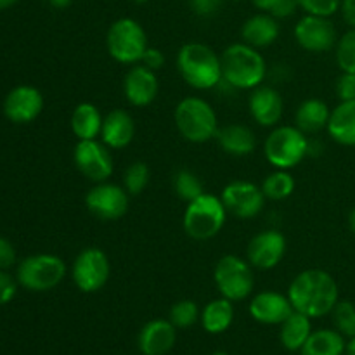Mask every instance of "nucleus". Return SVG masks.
I'll return each mask as SVG.
<instances>
[{
	"mask_svg": "<svg viewBox=\"0 0 355 355\" xmlns=\"http://www.w3.org/2000/svg\"><path fill=\"white\" fill-rule=\"evenodd\" d=\"M342 16L350 28H355V0H342Z\"/></svg>",
	"mask_w": 355,
	"mask_h": 355,
	"instance_id": "obj_42",
	"label": "nucleus"
},
{
	"mask_svg": "<svg viewBox=\"0 0 355 355\" xmlns=\"http://www.w3.org/2000/svg\"><path fill=\"white\" fill-rule=\"evenodd\" d=\"M331 110L328 104L321 99H307L298 106L295 113V127L300 128L304 134H315V132L328 128Z\"/></svg>",
	"mask_w": 355,
	"mask_h": 355,
	"instance_id": "obj_26",
	"label": "nucleus"
},
{
	"mask_svg": "<svg viewBox=\"0 0 355 355\" xmlns=\"http://www.w3.org/2000/svg\"><path fill=\"white\" fill-rule=\"evenodd\" d=\"M295 40L304 51L314 54L331 51L338 42L335 24L329 21V17L312 16V14H305L295 24Z\"/></svg>",
	"mask_w": 355,
	"mask_h": 355,
	"instance_id": "obj_14",
	"label": "nucleus"
},
{
	"mask_svg": "<svg viewBox=\"0 0 355 355\" xmlns=\"http://www.w3.org/2000/svg\"><path fill=\"white\" fill-rule=\"evenodd\" d=\"M335 329L345 338L355 336V305L350 300H338L331 311Z\"/></svg>",
	"mask_w": 355,
	"mask_h": 355,
	"instance_id": "obj_33",
	"label": "nucleus"
},
{
	"mask_svg": "<svg viewBox=\"0 0 355 355\" xmlns=\"http://www.w3.org/2000/svg\"><path fill=\"white\" fill-rule=\"evenodd\" d=\"M47 2H49V6H51V7L61 10V9H66V7L71 6L73 0H47Z\"/></svg>",
	"mask_w": 355,
	"mask_h": 355,
	"instance_id": "obj_44",
	"label": "nucleus"
},
{
	"mask_svg": "<svg viewBox=\"0 0 355 355\" xmlns=\"http://www.w3.org/2000/svg\"><path fill=\"white\" fill-rule=\"evenodd\" d=\"M328 132L342 146H355V101H340L331 111Z\"/></svg>",
	"mask_w": 355,
	"mask_h": 355,
	"instance_id": "obj_24",
	"label": "nucleus"
},
{
	"mask_svg": "<svg viewBox=\"0 0 355 355\" xmlns=\"http://www.w3.org/2000/svg\"><path fill=\"white\" fill-rule=\"evenodd\" d=\"M214 281L218 293L231 302L246 300L255 284L250 262L236 255H225L218 260L214 270Z\"/></svg>",
	"mask_w": 355,
	"mask_h": 355,
	"instance_id": "obj_9",
	"label": "nucleus"
},
{
	"mask_svg": "<svg viewBox=\"0 0 355 355\" xmlns=\"http://www.w3.org/2000/svg\"><path fill=\"white\" fill-rule=\"evenodd\" d=\"M336 96L340 101H355V73H343L336 82Z\"/></svg>",
	"mask_w": 355,
	"mask_h": 355,
	"instance_id": "obj_38",
	"label": "nucleus"
},
{
	"mask_svg": "<svg viewBox=\"0 0 355 355\" xmlns=\"http://www.w3.org/2000/svg\"><path fill=\"white\" fill-rule=\"evenodd\" d=\"M345 355H355V336H354V338H350V342L347 343Z\"/></svg>",
	"mask_w": 355,
	"mask_h": 355,
	"instance_id": "obj_46",
	"label": "nucleus"
},
{
	"mask_svg": "<svg viewBox=\"0 0 355 355\" xmlns=\"http://www.w3.org/2000/svg\"><path fill=\"white\" fill-rule=\"evenodd\" d=\"M17 2H19V0H0V10L9 9V7L16 6Z\"/></svg>",
	"mask_w": 355,
	"mask_h": 355,
	"instance_id": "obj_45",
	"label": "nucleus"
},
{
	"mask_svg": "<svg viewBox=\"0 0 355 355\" xmlns=\"http://www.w3.org/2000/svg\"><path fill=\"white\" fill-rule=\"evenodd\" d=\"M111 276V263L106 253L97 246H89L76 255L71 267V279L82 293L103 290Z\"/></svg>",
	"mask_w": 355,
	"mask_h": 355,
	"instance_id": "obj_10",
	"label": "nucleus"
},
{
	"mask_svg": "<svg viewBox=\"0 0 355 355\" xmlns=\"http://www.w3.org/2000/svg\"><path fill=\"white\" fill-rule=\"evenodd\" d=\"M288 243L286 238L279 231H263L253 236L246 248L250 266L260 270H270L279 266L281 260L286 255Z\"/></svg>",
	"mask_w": 355,
	"mask_h": 355,
	"instance_id": "obj_16",
	"label": "nucleus"
},
{
	"mask_svg": "<svg viewBox=\"0 0 355 355\" xmlns=\"http://www.w3.org/2000/svg\"><path fill=\"white\" fill-rule=\"evenodd\" d=\"M66 263L61 257L51 253L30 255L19 262L16 269V279L24 290L44 293L54 290L66 277Z\"/></svg>",
	"mask_w": 355,
	"mask_h": 355,
	"instance_id": "obj_6",
	"label": "nucleus"
},
{
	"mask_svg": "<svg viewBox=\"0 0 355 355\" xmlns=\"http://www.w3.org/2000/svg\"><path fill=\"white\" fill-rule=\"evenodd\" d=\"M215 139H217L222 151L232 156L252 155L257 148L255 134H253L252 128H248L246 125L232 123L220 127L217 130Z\"/></svg>",
	"mask_w": 355,
	"mask_h": 355,
	"instance_id": "obj_23",
	"label": "nucleus"
},
{
	"mask_svg": "<svg viewBox=\"0 0 355 355\" xmlns=\"http://www.w3.org/2000/svg\"><path fill=\"white\" fill-rule=\"evenodd\" d=\"M293 311L288 295L277 291H262L250 302V315L257 322L266 326L281 324L293 314Z\"/></svg>",
	"mask_w": 355,
	"mask_h": 355,
	"instance_id": "obj_18",
	"label": "nucleus"
},
{
	"mask_svg": "<svg viewBox=\"0 0 355 355\" xmlns=\"http://www.w3.org/2000/svg\"><path fill=\"white\" fill-rule=\"evenodd\" d=\"M128 196L125 187L111 182H97L85 196V207L96 218L113 222L123 217L128 210Z\"/></svg>",
	"mask_w": 355,
	"mask_h": 355,
	"instance_id": "obj_11",
	"label": "nucleus"
},
{
	"mask_svg": "<svg viewBox=\"0 0 355 355\" xmlns=\"http://www.w3.org/2000/svg\"><path fill=\"white\" fill-rule=\"evenodd\" d=\"M173 120L179 134L194 144L207 142L217 135V113L211 104L201 97H186L180 101L173 113Z\"/></svg>",
	"mask_w": 355,
	"mask_h": 355,
	"instance_id": "obj_4",
	"label": "nucleus"
},
{
	"mask_svg": "<svg viewBox=\"0 0 355 355\" xmlns=\"http://www.w3.org/2000/svg\"><path fill=\"white\" fill-rule=\"evenodd\" d=\"M309 142L307 134L298 127L281 125L267 135L263 153L274 168L291 170L309 155Z\"/></svg>",
	"mask_w": 355,
	"mask_h": 355,
	"instance_id": "obj_7",
	"label": "nucleus"
},
{
	"mask_svg": "<svg viewBox=\"0 0 355 355\" xmlns=\"http://www.w3.org/2000/svg\"><path fill=\"white\" fill-rule=\"evenodd\" d=\"M252 2H253V6L260 10V12L272 14V10L276 9V6L279 0H252Z\"/></svg>",
	"mask_w": 355,
	"mask_h": 355,
	"instance_id": "obj_43",
	"label": "nucleus"
},
{
	"mask_svg": "<svg viewBox=\"0 0 355 355\" xmlns=\"http://www.w3.org/2000/svg\"><path fill=\"white\" fill-rule=\"evenodd\" d=\"M349 227H350V232L355 236V208L349 214Z\"/></svg>",
	"mask_w": 355,
	"mask_h": 355,
	"instance_id": "obj_47",
	"label": "nucleus"
},
{
	"mask_svg": "<svg viewBox=\"0 0 355 355\" xmlns=\"http://www.w3.org/2000/svg\"><path fill=\"white\" fill-rule=\"evenodd\" d=\"M151 179V170L144 162H134L123 175V187L130 196H137L148 187Z\"/></svg>",
	"mask_w": 355,
	"mask_h": 355,
	"instance_id": "obj_32",
	"label": "nucleus"
},
{
	"mask_svg": "<svg viewBox=\"0 0 355 355\" xmlns=\"http://www.w3.org/2000/svg\"><path fill=\"white\" fill-rule=\"evenodd\" d=\"M220 200L224 203L227 214L234 215L241 220L255 218L266 205V196L262 193V187L248 180H232L224 187L220 194Z\"/></svg>",
	"mask_w": 355,
	"mask_h": 355,
	"instance_id": "obj_12",
	"label": "nucleus"
},
{
	"mask_svg": "<svg viewBox=\"0 0 355 355\" xmlns=\"http://www.w3.org/2000/svg\"><path fill=\"white\" fill-rule=\"evenodd\" d=\"M177 342V328L165 319H153L142 326L137 347L142 355H166Z\"/></svg>",
	"mask_w": 355,
	"mask_h": 355,
	"instance_id": "obj_19",
	"label": "nucleus"
},
{
	"mask_svg": "<svg viewBox=\"0 0 355 355\" xmlns=\"http://www.w3.org/2000/svg\"><path fill=\"white\" fill-rule=\"evenodd\" d=\"M298 6L305 10V14L329 17L338 12L342 0H298Z\"/></svg>",
	"mask_w": 355,
	"mask_h": 355,
	"instance_id": "obj_36",
	"label": "nucleus"
},
{
	"mask_svg": "<svg viewBox=\"0 0 355 355\" xmlns=\"http://www.w3.org/2000/svg\"><path fill=\"white\" fill-rule=\"evenodd\" d=\"M336 62L343 73H355V28L336 42Z\"/></svg>",
	"mask_w": 355,
	"mask_h": 355,
	"instance_id": "obj_35",
	"label": "nucleus"
},
{
	"mask_svg": "<svg viewBox=\"0 0 355 355\" xmlns=\"http://www.w3.org/2000/svg\"><path fill=\"white\" fill-rule=\"evenodd\" d=\"M191 9L194 10V14L201 17L214 16L218 9L222 7L224 0H189Z\"/></svg>",
	"mask_w": 355,
	"mask_h": 355,
	"instance_id": "obj_39",
	"label": "nucleus"
},
{
	"mask_svg": "<svg viewBox=\"0 0 355 355\" xmlns=\"http://www.w3.org/2000/svg\"><path fill=\"white\" fill-rule=\"evenodd\" d=\"M173 191L186 203L196 200L198 196H201L205 193L201 180L191 170H179L173 175Z\"/></svg>",
	"mask_w": 355,
	"mask_h": 355,
	"instance_id": "obj_31",
	"label": "nucleus"
},
{
	"mask_svg": "<svg viewBox=\"0 0 355 355\" xmlns=\"http://www.w3.org/2000/svg\"><path fill=\"white\" fill-rule=\"evenodd\" d=\"M132 2H135V3H146V2H149V0H132Z\"/></svg>",
	"mask_w": 355,
	"mask_h": 355,
	"instance_id": "obj_49",
	"label": "nucleus"
},
{
	"mask_svg": "<svg viewBox=\"0 0 355 355\" xmlns=\"http://www.w3.org/2000/svg\"><path fill=\"white\" fill-rule=\"evenodd\" d=\"M103 118L92 103H80L71 114V130L78 141H90L101 135Z\"/></svg>",
	"mask_w": 355,
	"mask_h": 355,
	"instance_id": "obj_28",
	"label": "nucleus"
},
{
	"mask_svg": "<svg viewBox=\"0 0 355 355\" xmlns=\"http://www.w3.org/2000/svg\"><path fill=\"white\" fill-rule=\"evenodd\" d=\"M227 218V210L218 196L203 193L189 201L184 211V231L196 241H207L222 231Z\"/></svg>",
	"mask_w": 355,
	"mask_h": 355,
	"instance_id": "obj_5",
	"label": "nucleus"
},
{
	"mask_svg": "<svg viewBox=\"0 0 355 355\" xmlns=\"http://www.w3.org/2000/svg\"><path fill=\"white\" fill-rule=\"evenodd\" d=\"M222 82L239 90H253L262 85L267 64L259 49L238 42L231 44L220 55Z\"/></svg>",
	"mask_w": 355,
	"mask_h": 355,
	"instance_id": "obj_2",
	"label": "nucleus"
},
{
	"mask_svg": "<svg viewBox=\"0 0 355 355\" xmlns=\"http://www.w3.org/2000/svg\"><path fill=\"white\" fill-rule=\"evenodd\" d=\"M232 304L234 302L220 297L205 305L200 315L201 326H203L205 331L210 333V335H220V333L227 331L231 328L232 321H234V305Z\"/></svg>",
	"mask_w": 355,
	"mask_h": 355,
	"instance_id": "obj_25",
	"label": "nucleus"
},
{
	"mask_svg": "<svg viewBox=\"0 0 355 355\" xmlns=\"http://www.w3.org/2000/svg\"><path fill=\"white\" fill-rule=\"evenodd\" d=\"M288 298L297 312L311 319L331 314L340 300L335 277L322 269H307L298 274L288 288Z\"/></svg>",
	"mask_w": 355,
	"mask_h": 355,
	"instance_id": "obj_1",
	"label": "nucleus"
},
{
	"mask_svg": "<svg viewBox=\"0 0 355 355\" xmlns=\"http://www.w3.org/2000/svg\"><path fill=\"white\" fill-rule=\"evenodd\" d=\"M135 121L125 110H113L103 118L101 139L110 149H123L134 141Z\"/></svg>",
	"mask_w": 355,
	"mask_h": 355,
	"instance_id": "obj_21",
	"label": "nucleus"
},
{
	"mask_svg": "<svg viewBox=\"0 0 355 355\" xmlns=\"http://www.w3.org/2000/svg\"><path fill=\"white\" fill-rule=\"evenodd\" d=\"M345 336L336 329H318L312 331L300 355H345Z\"/></svg>",
	"mask_w": 355,
	"mask_h": 355,
	"instance_id": "obj_29",
	"label": "nucleus"
},
{
	"mask_svg": "<svg viewBox=\"0 0 355 355\" xmlns=\"http://www.w3.org/2000/svg\"><path fill=\"white\" fill-rule=\"evenodd\" d=\"M159 90L156 71L144 64H134L123 78V94L135 107H146L156 99Z\"/></svg>",
	"mask_w": 355,
	"mask_h": 355,
	"instance_id": "obj_17",
	"label": "nucleus"
},
{
	"mask_svg": "<svg viewBox=\"0 0 355 355\" xmlns=\"http://www.w3.org/2000/svg\"><path fill=\"white\" fill-rule=\"evenodd\" d=\"M234 2H241V0H234Z\"/></svg>",
	"mask_w": 355,
	"mask_h": 355,
	"instance_id": "obj_50",
	"label": "nucleus"
},
{
	"mask_svg": "<svg viewBox=\"0 0 355 355\" xmlns=\"http://www.w3.org/2000/svg\"><path fill=\"white\" fill-rule=\"evenodd\" d=\"M17 279L10 276L7 270L0 269V305H6L12 302L17 293Z\"/></svg>",
	"mask_w": 355,
	"mask_h": 355,
	"instance_id": "obj_37",
	"label": "nucleus"
},
{
	"mask_svg": "<svg viewBox=\"0 0 355 355\" xmlns=\"http://www.w3.org/2000/svg\"><path fill=\"white\" fill-rule=\"evenodd\" d=\"M106 47L111 58L120 64H139L149 47L148 35L139 21L120 17L107 30Z\"/></svg>",
	"mask_w": 355,
	"mask_h": 355,
	"instance_id": "obj_8",
	"label": "nucleus"
},
{
	"mask_svg": "<svg viewBox=\"0 0 355 355\" xmlns=\"http://www.w3.org/2000/svg\"><path fill=\"white\" fill-rule=\"evenodd\" d=\"M279 37V23L274 16L267 12H259L248 17L241 26V38L245 44L255 49H263L272 45Z\"/></svg>",
	"mask_w": 355,
	"mask_h": 355,
	"instance_id": "obj_22",
	"label": "nucleus"
},
{
	"mask_svg": "<svg viewBox=\"0 0 355 355\" xmlns=\"http://www.w3.org/2000/svg\"><path fill=\"white\" fill-rule=\"evenodd\" d=\"M177 69L187 85L196 90L215 89L222 82L220 55L200 42H189L180 47Z\"/></svg>",
	"mask_w": 355,
	"mask_h": 355,
	"instance_id": "obj_3",
	"label": "nucleus"
},
{
	"mask_svg": "<svg viewBox=\"0 0 355 355\" xmlns=\"http://www.w3.org/2000/svg\"><path fill=\"white\" fill-rule=\"evenodd\" d=\"M211 355H231V354H227V352H224V350H217V352H214Z\"/></svg>",
	"mask_w": 355,
	"mask_h": 355,
	"instance_id": "obj_48",
	"label": "nucleus"
},
{
	"mask_svg": "<svg viewBox=\"0 0 355 355\" xmlns=\"http://www.w3.org/2000/svg\"><path fill=\"white\" fill-rule=\"evenodd\" d=\"M141 64H144L146 68L153 69V71H158V69H162L163 64H165V55H163V52L159 51V49L148 47V51H146L144 55H142Z\"/></svg>",
	"mask_w": 355,
	"mask_h": 355,
	"instance_id": "obj_41",
	"label": "nucleus"
},
{
	"mask_svg": "<svg viewBox=\"0 0 355 355\" xmlns=\"http://www.w3.org/2000/svg\"><path fill=\"white\" fill-rule=\"evenodd\" d=\"M44 110V96L37 87L17 85L3 99V114L17 125L31 123Z\"/></svg>",
	"mask_w": 355,
	"mask_h": 355,
	"instance_id": "obj_15",
	"label": "nucleus"
},
{
	"mask_svg": "<svg viewBox=\"0 0 355 355\" xmlns=\"http://www.w3.org/2000/svg\"><path fill=\"white\" fill-rule=\"evenodd\" d=\"M279 326L281 345L290 350V352H300V349L305 345V342H307L312 333L311 318L302 314V312L293 311V314L286 321L281 322Z\"/></svg>",
	"mask_w": 355,
	"mask_h": 355,
	"instance_id": "obj_27",
	"label": "nucleus"
},
{
	"mask_svg": "<svg viewBox=\"0 0 355 355\" xmlns=\"http://www.w3.org/2000/svg\"><path fill=\"white\" fill-rule=\"evenodd\" d=\"M295 191V179L288 170H276L269 173L262 182V193L266 200L283 201Z\"/></svg>",
	"mask_w": 355,
	"mask_h": 355,
	"instance_id": "obj_30",
	"label": "nucleus"
},
{
	"mask_svg": "<svg viewBox=\"0 0 355 355\" xmlns=\"http://www.w3.org/2000/svg\"><path fill=\"white\" fill-rule=\"evenodd\" d=\"M201 312L193 300H180L175 302L170 309L168 321L175 326L177 329H187L196 324Z\"/></svg>",
	"mask_w": 355,
	"mask_h": 355,
	"instance_id": "obj_34",
	"label": "nucleus"
},
{
	"mask_svg": "<svg viewBox=\"0 0 355 355\" xmlns=\"http://www.w3.org/2000/svg\"><path fill=\"white\" fill-rule=\"evenodd\" d=\"M16 248L9 239L0 236V269L9 270L16 263Z\"/></svg>",
	"mask_w": 355,
	"mask_h": 355,
	"instance_id": "obj_40",
	"label": "nucleus"
},
{
	"mask_svg": "<svg viewBox=\"0 0 355 355\" xmlns=\"http://www.w3.org/2000/svg\"><path fill=\"white\" fill-rule=\"evenodd\" d=\"M73 162L78 172L92 182H104L113 173V158L110 149L97 139L78 141L73 151Z\"/></svg>",
	"mask_w": 355,
	"mask_h": 355,
	"instance_id": "obj_13",
	"label": "nucleus"
},
{
	"mask_svg": "<svg viewBox=\"0 0 355 355\" xmlns=\"http://www.w3.org/2000/svg\"><path fill=\"white\" fill-rule=\"evenodd\" d=\"M250 114L262 127H276L283 116V97L272 87L259 85L252 90L248 101Z\"/></svg>",
	"mask_w": 355,
	"mask_h": 355,
	"instance_id": "obj_20",
	"label": "nucleus"
}]
</instances>
